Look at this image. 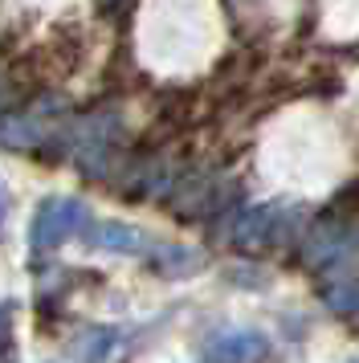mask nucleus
I'll return each mask as SVG.
<instances>
[{"label": "nucleus", "mask_w": 359, "mask_h": 363, "mask_svg": "<svg viewBox=\"0 0 359 363\" xmlns=\"http://www.w3.org/2000/svg\"><path fill=\"white\" fill-rule=\"evenodd\" d=\"M4 216H9V192H4V184H0V225H4Z\"/></svg>", "instance_id": "nucleus-9"}, {"label": "nucleus", "mask_w": 359, "mask_h": 363, "mask_svg": "<svg viewBox=\"0 0 359 363\" xmlns=\"http://www.w3.org/2000/svg\"><path fill=\"white\" fill-rule=\"evenodd\" d=\"M265 351H270V343L258 330H225V335H216L209 343L212 359H258Z\"/></svg>", "instance_id": "nucleus-5"}, {"label": "nucleus", "mask_w": 359, "mask_h": 363, "mask_svg": "<svg viewBox=\"0 0 359 363\" xmlns=\"http://www.w3.org/2000/svg\"><path fill=\"white\" fill-rule=\"evenodd\" d=\"M90 225V208L74 196H49L37 216H33V229H29V241L37 253H45V249H57L62 241H70L74 233H86Z\"/></svg>", "instance_id": "nucleus-1"}, {"label": "nucleus", "mask_w": 359, "mask_h": 363, "mask_svg": "<svg viewBox=\"0 0 359 363\" xmlns=\"http://www.w3.org/2000/svg\"><path fill=\"white\" fill-rule=\"evenodd\" d=\"M127 4H131V0H98V13H106V17H118Z\"/></svg>", "instance_id": "nucleus-8"}, {"label": "nucleus", "mask_w": 359, "mask_h": 363, "mask_svg": "<svg viewBox=\"0 0 359 363\" xmlns=\"http://www.w3.org/2000/svg\"><path fill=\"white\" fill-rule=\"evenodd\" d=\"M326 306L339 314H355L359 311V265L347 262V249L331 262V281H326Z\"/></svg>", "instance_id": "nucleus-2"}, {"label": "nucleus", "mask_w": 359, "mask_h": 363, "mask_svg": "<svg viewBox=\"0 0 359 363\" xmlns=\"http://www.w3.org/2000/svg\"><path fill=\"white\" fill-rule=\"evenodd\" d=\"M4 330H9V311L0 306V339H4Z\"/></svg>", "instance_id": "nucleus-10"}, {"label": "nucleus", "mask_w": 359, "mask_h": 363, "mask_svg": "<svg viewBox=\"0 0 359 363\" xmlns=\"http://www.w3.org/2000/svg\"><path fill=\"white\" fill-rule=\"evenodd\" d=\"M151 262H155L160 274H196V269H200V253H196V249L167 245V249H155Z\"/></svg>", "instance_id": "nucleus-6"}, {"label": "nucleus", "mask_w": 359, "mask_h": 363, "mask_svg": "<svg viewBox=\"0 0 359 363\" xmlns=\"http://www.w3.org/2000/svg\"><path fill=\"white\" fill-rule=\"evenodd\" d=\"M274 229H277V208H249L233 225V245L237 249H265L274 241Z\"/></svg>", "instance_id": "nucleus-4"}, {"label": "nucleus", "mask_w": 359, "mask_h": 363, "mask_svg": "<svg viewBox=\"0 0 359 363\" xmlns=\"http://www.w3.org/2000/svg\"><path fill=\"white\" fill-rule=\"evenodd\" d=\"M114 347L111 330H94V335H82L78 343H74V355H106Z\"/></svg>", "instance_id": "nucleus-7"}, {"label": "nucleus", "mask_w": 359, "mask_h": 363, "mask_svg": "<svg viewBox=\"0 0 359 363\" xmlns=\"http://www.w3.org/2000/svg\"><path fill=\"white\" fill-rule=\"evenodd\" d=\"M86 241L94 249H111V253H147L151 241H147L143 229L135 225H118V220H106V225H86Z\"/></svg>", "instance_id": "nucleus-3"}]
</instances>
